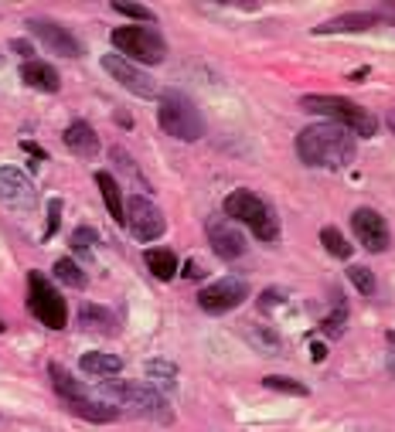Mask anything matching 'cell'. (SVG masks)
Masks as SVG:
<instances>
[{
	"mask_svg": "<svg viewBox=\"0 0 395 432\" xmlns=\"http://www.w3.org/2000/svg\"><path fill=\"white\" fill-rule=\"evenodd\" d=\"M297 157L307 167H327V170H341L348 163H355L358 143L355 136L337 126V123H317L297 133Z\"/></svg>",
	"mask_w": 395,
	"mask_h": 432,
	"instance_id": "1",
	"label": "cell"
},
{
	"mask_svg": "<svg viewBox=\"0 0 395 432\" xmlns=\"http://www.w3.org/2000/svg\"><path fill=\"white\" fill-rule=\"evenodd\" d=\"M300 109L307 113H317V116H327L331 123L344 126L351 136H375L378 133V119L371 116L365 106H358L355 99H344V96H324V92H310L300 99Z\"/></svg>",
	"mask_w": 395,
	"mask_h": 432,
	"instance_id": "2",
	"label": "cell"
},
{
	"mask_svg": "<svg viewBox=\"0 0 395 432\" xmlns=\"http://www.w3.org/2000/svg\"><path fill=\"white\" fill-rule=\"evenodd\" d=\"M225 218L245 225L259 242H276L279 238V222L273 215V208L249 188H238L225 197Z\"/></svg>",
	"mask_w": 395,
	"mask_h": 432,
	"instance_id": "3",
	"label": "cell"
},
{
	"mask_svg": "<svg viewBox=\"0 0 395 432\" xmlns=\"http://www.w3.org/2000/svg\"><path fill=\"white\" fill-rule=\"evenodd\" d=\"M157 123L164 133H170L174 140L195 143L204 136V116L184 92H164L157 106Z\"/></svg>",
	"mask_w": 395,
	"mask_h": 432,
	"instance_id": "4",
	"label": "cell"
},
{
	"mask_svg": "<svg viewBox=\"0 0 395 432\" xmlns=\"http://www.w3.org/2000/svg\"><path fill=\"white\" fill-rule=\"evenodd\" d=\"M113 48L119 51V58L126 62H140V65H160L167 58V44L154 28H140V24H123L113 35Z\"/></svg>",
	"mask_w": 395,
	"mask_h": 432,
	"instance_id": "5",
	"label": "cell"
},
{
	"mask_svg": "<svg viewBox=\"0 0 395 432\" xmlns=\"http://www.w3.org/2000/svg\"><path fill=\"white\" fill-rule=\"evenodd\" d=\"M103 395H109L116 405H126L140 415H150V419H170V408H167V398L150 388V385H140V381H103Z\"/></svg>",
	"mask_w": 395,
	"mask_h": 432,
	"instance_id": "6",
	"label": "cell"
},
{
	"mask_svg": "<svg viewBox=\"0 0 395 432\" xmlns=\"http://www.w3.org/2000/svg\"><path fill=\"white\" fill-rule=\"evenodd\" d=\"M28 310L38 316L48 330H62V327L69 323L65 296H58V289H55L41 273L28 276Z\"/></svg>",
	"mask_w": 395,
	"mask_h": 432,
	"instance_id": "7",
	"label": "cell"
},
{
	"mask_svg": "<svg viewBox=\"0 0 395 432\" xmlns=\"http://www.w3.org/2000/svg\"><path fill=\"white\" fill-rule=\"evenodd\" d=\"M249 300V282L245 279H236V276H225L218 282H208L201 293H198V307L204 314H229Z\"/></svg>",
	"mask_w": 395,
	"mask_h": 432,
	"instance_id": "8",
	"label": "cell"
},
{
	"mask_svg": "<svg viewBox=\"0 0 395 432\" xmlns=\"http://www.w3.org/2000/svg\"><path fill=\"white\" fill-rule=\"evenodd\" d=\"M126 228L133 232V238H140V242H154V238L164 235L167 222H164V211H160L150 197L137 195L126 201Z\"/></svg>",
	"mask_w": 395,
	"mask_h": 432,
	"instance_id": "9",
	"label": "cell"
},
{
	"mask_svg": "<svg viewBox=\"0 0 395 432\" xmlns=\"http://www.w3.org/2000/svg\"><path fill=\"white\" fill-rule=\"evenodd\" d=\"M28 31H31L48 51H55V55H62V58H79L82 55V41L76 38L65 24H58V21L31 17V21H28Z\"/></svg>",
	"mask_w": 395,
	"mask_h": 432,
	"instance_id": "10",
	"label": "cell"
},
{
	"mask_svg": "<svg viewBox=\"0 0 395 432\" xmlns=\"http://www.w3.org/2000/svg\"><path fill=\"white\" fill-rule=\"evenodd\" d=\"M0 201L14 211H31L38 204V188L35 181L17 170V167H0Z\"/></svg>",
	"mask_w": 395,
	"mask_h": 432,
	"instance_id": "11",
	"label": "cell"
},
{
	"mask_svg": "<svg viewBox=\"0 0 395 432\" xmlns=\"http://www.w3.org/2000/svg\"><path fill=\"white\" fill-rule=\"evenodd\" d=\"M103 69H106L126 92H133V96H140V99H154V96H157V82L150 79L143 69H137L133 62L119 58V55H106V58H103Z\"/></svg>",
	"mask_w": 395,
	"mask_h": 432,
	"instance_id": "12",
	"label": "cell"
},
{
	"mask_svg": "<svg viewBox=\"0 0 395 432\" xmlns=\"http://www.w3.org/2000/svg\"><path fill=\"white\" fill-rule=\"evenodd\" d=\"M208 242H211L215 255L225 259V262L245 255V235L238 232L225 215H211V218H208Z\"/></svg>",
	"mask_w": 395,
	"mask_h": 432,
	"instance_id": "13",
	"label": "cell"
},
{
	"mask_svg": "<svg viewBox=\"0 0 395 432\" xmlns=\"http://www.w3.org/2000/svg\"><path fill=\"white\" fill-rule=\"evenodd\" d=\"M351 228H355L358 242H361L368 252H385L389 242H392L385 218H382L375 208H358L355 215H351Z\"/></svg>",
	"mask_w": 395,
	"mask_h": 432,
	"instance_id": "14",
	"label": "cell"
},
{
	"mask_svg": "<svg viewBox=\"0 0 395 432\" xmlns=\"http://www.w3.org/2000/svg\"><path fill=\"white\" fill-rule=\"evenodd\" d=\"M62 140H65V147H69L76 157H96V154H99V136H96V129H92L89 123H82V119H76V123L62 133Z\"/></svg>",
	"mask_w": 395,
	"mask_h": 432,
	"instance_id": "15",
	"label": "cell"
},
{
	"mask_svg": "<svg viewBox=\"0 0 395 432\" xmlns=\"http://www.w3.org/2000/svg\"><path fill=\"white\" fill-rule=\"evenodd\" d=\"M21 79H24V85H31V89H38V92H58V89H62L58 72H55L48 62H35V58H28V62L21 65Z\"/></svg>",
	"mask_w": 395,
	"mask_h": 432,
	"instance_id": "16",
	"label": "cell"
},
{
	"mask_svg": "<svg viewBox=\"0 0 395 432\" xmlns=\"http://www.w3.org/2000/svg\"><path fill=\"white\" fill-rule=\"evenodd\" d=\"M96 184H99V195H103V201H106V208H109L113 222L126 225V201H123V195H119L116 177H113L109 170H99V174H96Z\"/></svg>",
	"mask_w": 395,
	"mask_h": 432,
	"instance_id": "17",
	"label": "cell"
},
{
	"mask_svg": "<svg viewBox=\"0 0 395 432\" xmlns=\"http://www.w3.org/2000/svg\"><path fill=\"white\" fill-rule=\"evenodd\" d=\"M65 408L72 415H79L85 422H113L119 415L116 405H106V402H92V398H76V402H65Z\"/></svg>",
	"mask_w": 395,
	"mask_h": 432,
	"instance_id": "18",
	"label": "cell"
},
{
	"mask_svg": "<svg viewBox=\"0 0 395 432\" xmlns=\"http://www.w3.org/2000/svg\"><path fill=\"white\" fill-rule=\"evenodd\" d=\"M79 364H82V371H85V375H92V378H113V375L123 371V361H119L116 354H109V351L82 354Z\"/></svg>",
	"mask_w": 395,
	"mask_h": 432,
	"instance_id": "19",
	"label": "cell"
},
{
	"mask_svg": "<svg viewBox=\"0 0 395 432\" xmlns=\"http://www.w3.org/2000/svg\"><path fill=\"white\" fill-rule=\"evenodd\" d=\"M79 323L85 330H96V334H113L116 330V316L109 314L106 307H99V303H82Z\"/></svg>",
	"mask_w": 395,
	"mask_h": 432,
	"instance_id": "20",
	"label": "cell"
},
{
	"mask_svg": "<svg viewBox=\"0 0 395 432\" xmlns=\"http://www.w3.org/2000/svg\"><path fill=\"white\" fill-rule=\"evenodd\" d=\"M375 28V14H344V17H334L327 24H317V35H344V31H368Z\"/></svg>",
	"mask_w": 395,
	"mask_h": 432,
	"instance_id": "21",
	"label": "cell"
},
{
	"mask_svg": "<svg viewBox=\"0 0 395 432\" xmlns=\"http://www.w3.org/2000/svg\"><path fill=\"white\" fill-rule=\"evenodd\" d=\"M245 341L263 354H279L283 351L279 334L273 330V327H266V323H245Z\"/></svg>",
	"mask_w": 395,
	"mask_h": 432,
	"instance_id": "22",
	"label": "cell"
},
{
	"mask_svg": "<svg viewBox=\"0 0 395 432\" xmlns=\"http://www.w3.org/2000/svg\"><path fill=\"white\" fill-rule=\"evenodd\" d=\"M48 375H51V385H55V392L62 395V402H76V398H89L85 395V385H82L79 378H72L62 364H51L48 368Z\"/></svg>",
	"mask_w": 395,
	"mask_h": 432,
	"instance_id": "23",
	"label": "cell"
},
{
	"mask_svg": "<svg viewBox=\"0 0 395 432\" xmlns=\"http://www.w3.org/2000/svg\"><path fill=\"white\" fill-rule=\"evenodd\" d=\"M143 262H147V269L157 276V279H164V282L177 276V255H174L170 249H147Z\"/></svg>",
	"mask_w": 395,
	"mask_h": 432,
	"instance_id": "24",
	"label": "cell"
},
{
	"mask_svg": "<svg viewBox=\"0 0 395 432\" xmlns=\"http://www.w3.org/2000/svg\"><path fill=\"white\" fill-rule=\"evenodd\" d=\"M320 242H324V249H327L334 259H351V252H355V245L341 235L334 225H324V228H320Z\"/></svg>",
	"mask_w": 395,
	"mask_h": 432,
	"instance_id": "25",
	"label": "cell"
},
{
	"mask_svg": "<svg viewBox=\"0 0 395 432\" xmlns=\"http://www.w3.org/2000/svg\"><path fill=\"white\" fill-rule=\"evenodd\" d=\"M55 279L65 282V286H72V289H82V286L89 282L76 259H55Z\"/></svg>",
	"mask_w": 395,
	"mask_h": 432,
	"instance_id": "26",
	"label": "cell"
},
{
	"mask_svg": "<svg viewBox=\"0 0 395 432\" xmlns=\"http://www.w3.org/2000/svg\"><path fill=\"white\" fill-rule=\"evenodd\" d=\"M147 378L154 385H164V388H174L177 385V368L170 361H147Z\"/></svg>",
	"mask_w": 395,
	"mask_h": 432,
	"instance_id": "27",
	"label": "cell"
},
{
	"mask_svg": "<svg viewBox=\"0 0 395 432\" xmlns=\"http://www.w3.org/2000/svg\"><path fill=\"white\" fill-rule=\"evenodd\" d=\"M263 385H266V388H273V392L307 395V385H304V381H297V378H286V375H266V378H263Z\"/></svg>",
	"mask_w": 395,
	"mask_h": 432,
	"instance_id": "28",
	"label": "cell"
},
{
	"mask_svg": "<svg viewBox=\"0 0 395 432\" xmlns=\"http://www.w3.org/2000/svg\"><path fill=\"white\" fill-rule=\"evenodd\" d=\"M344 323H348V307H337L334 314H327V316H324L320 330H324L327 337H341V334H344Z\"/></svg>",
	"mask_w": 395,
	"mask_h": 432,
	"instance_id": "29",
	"label": "cell"
},
{
	"mask_svg": "<svg viewBox=\"0 0 395 432\" xmlns=\"http://www.w3.org/2000/svg\"><path fill=\"white\" fill-rule=\"evenodd\" d=\"M348 276H351V282H355L358 293H365V296L375 293V276H371V269H365V266H351Z\"/></svg>",
	"mask_w": 395,
	"mask_h": 432,
	"instance_id": "30",
	"label": "cell"
},
{
	"mask_svg": "<svg viewBox=\"0 0 395 432\" xmlns=\"http://www.w3.org/2000/svg\"><path fill=\"white\" fill-rule=\"evenodd\" d=\"M113 10L126 14V17H133V21H154V10L143 7V3H113Z\"/></svg>",
	"mask_w": 395,
	"mask_h": 432,
	"instance_id": "31",
	"label": "cell"
},
{
	"mask_svg": "<svg viewBox=\"0 0 395 432\" xmlns=\"http://www.w3.org/2000/svg\"><path fill=\"white\" fill-rule=\"evenodd\" d=\"M96 245V232L89 228V225H79L76 232H72V249H79V252H89Z\"/></svg>",
	"mask_w": 395,
	"mask_h": 432,
	"instance_id": "32",
	"label": "cell"
},
{
	"mask_svg": "<svg viewBox=\"0 0 395 432\" xmlns=\"http://www.w3.org/2000/svg\"><path fill=\"white\" fill-rule=\"evenodd\" d=\"M58 215H62V201L55 197V201H48V228H44V238L55 235V228H58Z\"/></svg>",
	"mask_w": 395,
	"mask_h": 432,
	"instance_id": "33",
	"label": "cell"
},
{
	"mask_svg": "<svg viewBox=\"0 0 395 432\" xmlns=\"http://www.w3.org/2000/svg\"><path fill=\"white\" fill-rule=\"evenodd\" d=\"M283 300H286V296H283L279 289H266V293H263V300H259V307H263V310H273V307L283 303Z\"/></svg>",
	"mask_w": 395,
	"mask_h": 432,
	"instance_id": "34",
	"label": "cell"
},
{
	"mask_svg": "<svg viewBox=\"0 0 395 432\" xmlns=\"http://www.w3.org/2000/svg\"><path fill=\"white\" fill-rule=\"evenodd\" d=\"M21 147H24V150H28V154H31V157H38V160H48V154H44V150H41L38 143H31V140H24V143H21Z\"/></svg>",
	"mask_w": 395,
	"mask_h": 432,
	"instance_id": "35",
	"label": "cell"
},
{
	"mask_svg": "<svg viewBox=\"0 0 395 432\" xmlns=\"http://www.w3.org/2000/svg\"><path fill=\"white\" fill-rule=\"evenodd\" d=\"M10 48H14V51H17V55H24V58H28V55H31V51H35V48H31V44H28V41H10Z\"/></svg>",
	"mask_w": 395,
	"mask_h": 432,
	"instance_id": "36",
	"label": "cell"
},
{
	"mask_svg": "<svg viewBox=\"0 0 395 432\" xmlns=\"http://www.w3.org/2000/svg\"><path fill=\"white\" fill-rule=\"evenodd\" d=\"M201 273H204V269H201L198 262H188V266H184V276H188V279H198Z\"/></svg>",
	"mask_w": 395,
	"mask_h": 432,
	"instance_id": "37",
	"label": "cell"
},
{
	"mask_svg": "<svg viewBox=\"0 0 395 432\" xmlns=\"http://www.w3.org/2000/svg\"><path fill=\"white\" fill-rule=\"evenodd\" d=\"M310 351H314V361H324V357H327V348H324V344H310Z\"/></svg>",
	"mask_w": 395,
	"mask_h": 432,
	"instance_id": "38",
	"label": "cell"
},
{
	"mask_svg": "<svg viewBox=\"0 0 395 432\" xmlns=\"http://www.w3.org/2000/svg\"><path fill=\"white\" fill-rule=\"evenodd\" d=\"M365 75H368V69H358V72H351V82H365Z\"/></svg>",
	"mask_w": 395,
	"mask_h": 432,
	"instance_id": "39",
	"label": "cell"
},
{
	"mask_svg": "<svg viewBox=\"0 0 395 432\" xmlns=\"http://www.w3.org/2000/svg\"><path fill=\"white\" fill-rule=\"evenodd\" d=\"M385 123H389V129L395 133V109H389V116H385Z\"/></svg>",
	"mask_w": 395,
	"mask_h": 432,
	"instance_id": "40",
	"label": "cell"
},
{
	"mask_svg": "<svg viewBox=\"0 0 395 432\" xmlns=\"http://www.w3.org/2000/svg\"><path fill=\"white\" fill-rule=\"evenodd\" d=\"M382 14H385V17H392V21H395V3H392V7H382Z\"/></svg>",
	"mask_w": 395,
	"mask_h": 432,
	"instance_id": "41",
	"label": "cell"
},
{
	"mask_svg": "<svg viewBox=\"0 0 395 432\" xmlns=\"http://www.w3.org/2000/svg\"><path fill=\"white\" fill-rule=\"evenodd\" d=\"M0 334H3V320H0Z\"/></svg>",
	"mask_w": 395,
	"mask_h": 432,
	"instance_id": "42",
	"label": "cell"
}]
</instances>
